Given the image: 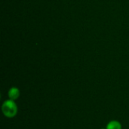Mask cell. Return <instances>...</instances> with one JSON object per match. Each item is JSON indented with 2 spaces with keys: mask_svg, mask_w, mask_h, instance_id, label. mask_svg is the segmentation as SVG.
<instances>
[{
  "mask_svg": "<svg viewBox=\"0 0 129 129\" xmlns=\"http://www.w3.org/2000/svg\"><path fill=\"white\" fill-rule=\"evenodd\" d=\"M2 112L4 115L8 118H12L16 116L17 113V104L12 100H8L2 104Z\"/></svg>",
  "mask_w": 129,
  "mask_h": 129,
  "instance_id": "obj_1",
  "label": "cell"
},
{
  "mask_svg": "<svg viewBox=\"0 0 129 129\" xmlns=\"http://www.w3.org/2000/svg\"><path fill=\"white\" fill-rule=\"evenodd\" d=\"M20 96V91L18 88H15V87H13L11 88L9 91H8V97L12 101H14L16 99L18 98V97Z\"/></svg>",
  "mask_w": 129,
  "mask_h": 129,
  "instance_id": "obj_2",
  "label": "cell"
},
{
  "mask_svg": "<svg viewBox=\"0 0 129 129\" xmlns=\"http://www.w3.org/2000/svg\"><path fill=\"white\" fill-rule=\"evenodd\" d=\"M106 129H122V125H121L120 122L114 120V121L110 122L107 124Z\"/></svg>",
  "mask_w": 129,
  "mask_h": 129,
  "instance_id": "obj_3",
  "label": "cell"
}]
</instances>
